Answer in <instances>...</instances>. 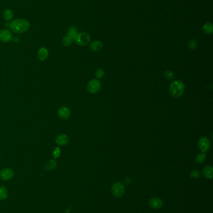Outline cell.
<instances>
[{
	"instance_id": "obj_7",
	"label": "cell",
	"mask_w": 213,
	"mask_h": 213,
	"mask_svg": "<svg viewBox=\"0 0 213 213\" xmlns=\"http://www.w3.org/2000/svg\"><path fill=\"white\" fill-rule=\"evenodd\" d=\"M14 176L13 171L10 168H4L0 171V177L5 181L11 180Z\"/></svg>"
},
{
	"instance_id": "obj_13",
	"label": "cell",
	"mask_w": 213,
	"mask_h": 213,
	"mask_svg": "<svg viewBox=\"0 0 213 213\" xmlns=\"http://www.w3.org/2000/svg\"><path fill=\"white\" fill-rule=\"evenodd\" d=\"M103 47V43L100 41H95L90 44V49L93 52H98Z\"/></svg>"
},
{
	"instance_id": "obj_26",
	"label": "cell",
	"mask_w": 213,
	"mask_h": 213,
	"mask_svg": "<svg viewBox=\"0 0 213 213\" xmlns=\"http://www.w3.org/2000/svg\"><path fill=\"white\" fill-rule=\"evenodd\" d=\"M61 154V150L59 149V148H56L54 150V152H53V155H54V157L55 158H57L59 157Z\"/></svg>"
},
{
	"instance_id": "obj_11",
	"label": "cell",
	"mask_w": 213,
	"mask_h": 213,
	"mask_svg": "<svg viewBox=\"0 0 213 213\" xmlns=\"http://www.w3.org/2000/svg\"><path fill=\"white\" fill-rule=\"evenodd\" d=\"M68 141H69V138L67 137V135L64 134L59 135L56 138V144L59 145H61V146L65 145L68 143Z\"/></svg>"
},
{
	"instance_id": "obj_15",
	"label": "cell",
	"mask_w": 213,
	"mask_h": 213,
	"mask_svg": "<svg viewBox=\"0 0 213 213\" xmlns=\"http://www.w3.org/2000/svg\"><path fill=\"white\" fill-rule=\"evenodd\" d=\"M77 34H78L77 28L73 26H71L67 32V36L73 38V40H74V38H75V36L77 35Z\"/></svg>"
},
{
	"instance_id": "obj_25",
	"label": "cell",
	"mask_w": 213,
	"mask_h": 213,
	"mask_svg": "<svg viewBox=\"0 0 213 213\" xmlns=\"http://www.w3.org/2000/svg\"><path fill=\"white\" fill-rule=\"evenodd\" d=\"M200 176V172L197 170H193L190 173V177L192 178H197Z\"/></svg>"
},
{
	"instance_id": "obj_22",
	"label": "cell",
	"mask_w": 213,
	"mask_h": 213,
	"mask_svg": "<svg viewBox=\"0 0 213 213\" xmlns=\"http://www.w3.org/2000/svg\"><path fill=\"white\" fill-rule=\"evenodd\" d=\"M95 76L96 77L97 79H102L104 76V70L102 69H99L96 70V74H95Z\"/></svg>"
},
{
	"instance_id": "obj_8",
	"label": "cell",
	"mask_w": 213,
	"mask_h": 213,
	"mask_svg": "<svg viewBox=\"0 0 213 213\" xmlns=\"http://www.w3.org/2000/svg\"><path fill=\"white\" fill-rule=\"evenodd\" d=\"M13 34L8 29H2L0 31V40L4 42H8L12 40Z\"/></svg>"
},
{
	"instance_id": "obj_27",
	"label": "cell",
	"mask_w": 213,
	"mask_h": 213,
	"mask_svg": "<svg viewBox=\"0 0 213 213\" xmlns=\"http://www.w3.org/2000/svg\"><path fill=\"white\" fill-rule=\"evenodd\" d=\"M13 40H14V41H15V42H19V41H20V39H19V38H18V37H16V38H15Z\"/></svg>"
},
{
	"instance_id": "obj_4",
	"label": "cell",
	"mask_w": 213,
	"mask_h": 213,
	"mask_svg": "<svg viewBox=\"0 0 213 213\" xmlns=\"http://www.w3.org/2000/svg\"><path fill=\"white\" fill-rule=\"evenodd\" d=\"M101 87V84L98 79L91 80L87 85V90L91 94H96L100 91Z\"/></svg>"
},
{
	"instance_id": "obj_19",
	"label": "cell",
	"mask_w": 213,
	"mask_h": 213,
	"mask_svg": "<svg viewBox=\"0 0 213 213\" xmlns=\"http://www.w3.org/2000/svg\"><path fill=\"white\" fill-rule=\"evenodd\" d=\"M73 39L71 37L68 36H65L63 40H62V44L65 47H67L69 46H70L71 44H72L73 42Z\"/></svg>"
},
{
	"instance_id": "obj_21",
	"label": "cell",
	"mask_w": 213,
	"mask_h": 213,
	"mask_svg": "<svg viewBox=\"0 0 213 213\" xmlns=\"http://www.w3.org/2000/svg\"><path fill=\"white\" fill-rule=\"evenodd\" d=\"M56 166V162L54 160H52L46 166L45 169L47 170H53V169H54L55 168Z\"/></svg>"
},
{
	"instance_id": "obj_16",
	"label": "cell",
	"mask_w": 213,
	"mask_h": 213,
	"mask_svg": "<svg viewBox=\"0 0 213 213\" xmlns=\"http://www.w3.org/2000/svg\"><path fill=\"white\" fill-rule=\"evenodd\" d=\"M13 16L14 15H13V11L10 10V9L5 10L3 12V18L7 21H9L11 20H12L13 18Z\"/></svg>"
},
{
	"instance_id": "obj_18",
	"label": "cell",
	"mask_w": 213,
	"mask_h": 213,
	"mask_svg": "<svg viewBox=\"0 0 213 213\" xmlns=\"http://www.w3.org/2000/svg\"><path fill=\"white\" fill-rule=\"evenodd\" d=\"M8 193L7 188L4 186L0 187V200H5L8 197Z\"/></svg>"
},
{
	"instance_id": "obj_24",
	"label": "cell",
	"mask_w": 213,
	"mask_h": 213,
	"mask_svg": "<svg viewBox=\"0 0 213 213\" xmlns=\"http://www.w3.org/2000/svg\"><path fill=\"white\" fill-rule=\"evenodd\" d=\"M164 76L167 79H172L174 78V74L171 70H166L164 73Z\"/></svg>"
},
{
	"instance_id": "obj_20",
	"label": "cell",
	"mask_w": 213,
	"mask_h": 213,
	"mask_svg": "<svg viewBox=\"0 0 213 213\" xmlns=\"http://www.w3.org/2000/svg\"><path fill=\"white\" fill-rule=\"evenodd\" d=\"M206 155L204 153H199L196 157V162L197 163H199V164L203 163L206 160Z\"/></svg>"
},
{
	"instance_id": "obj_2",
	"label": "cell",
	"mask_w": 213,
	"mask_h": 213,
	"mask_svg": "<svg viewBox=\"0 0 213 213\" xmlns=\"http://www.w3.org/2000/svg\"><path fill=\"white\" fill-rule=\"evenodd\" d=\"M185 86L184 83L179 80L173 81L169 86V93L174 98H179L184 94Z\"/></svg>"
},
{
	"instance_id": "obj_23",
	"label": "cell",
	"mask_w": 213,
	"mask_h": 213,
	"mask_svg": "<svg viewBox=\"0 0 213 213\" xmlns=\"http://www.w3.org/2000/svg\"><path fill=\"white\" fill-rule=\"evenodd\" d=\"M188 47L189 49H191L192 50L196 49L197 47V43L196 41H195L194 39L191 40L188 43Z\"/></svg>"
},
{
	"instance_id": "obj_5",
	"label": "cell",
	"mask_w": 213,
	"mask_h": 213,
	"mask_svg": "<svg viewBox=\"0 0 213 213\" xmlns=\"http://www.w3.org/2000/svg\"><path fill=\"white\" fill-rule=\"evenodd\" d=\"M197 147L202 153L206 152L211 147V142L209 138L206 136L201 137L197 142Z\"/></svg>"
},
{
	"instance_id": "obj_1",
	"label": "cell",
	"mask_w": 213,
	"mask_h": 213,
	"mask_svg": "<svg viewBox=\"0 0 213 213\" xmlns=\"http://www.w3.org/2000/svg\"><path fill=\"white\" fill-rule=\"evenodd\" d=\"M10 28L15 33H23L28 30L30 23L26 20L16 19L10 23Z\"/></svg>"
},
{
	"instance_id": "obj_3",
	"label": "cell",
	"mask_w": 213,
	"mask_h": 213,
	"mask_svg": "<svg viewBox=\"0 0 213 213\" xmlns=\"http://www.w3.org/2000/svg\"><path fill=\"white\" fill-rule=\"evenodd\" d=\"M74 40L76 43L80 46H86L90 42L91 38L88 33H80L77 34L74 38Z\"/></svg>"
},
{
	"instance_id": "obj_9",
	"label": "cell",
	"mask_w": 213,
	"mask_h": 213,
	"mask_svg": "<svg viewBox=\"0 0 213 213\" xmlns=\"http://www.w3.org/2000/svg\"><path fill=\"white\" fill-rule=\"evenodd\" d=\"M70 114V110L67 107L64 106H63L61 108H59L58 111V115L59 117L63 120L67 119L69 117Z\"/></svg>"
},
{
	"instance_id": "obj_17",
	"label": "cell",
	"mask_w": 213,
	"mask_h": 213,
	"mask_svg": "<svg viewBox=\"0 0 213 213\" xmlns=\"http://www.w3.org/2000/svg\"><path fill=\"white\" fill-rule=\"evenodd\" d=\"M203 31L206 34H211L213 31L212 24L211 23H207L203 26Z\"/></svg>"
},
{
	"instance_id": "obj_6",
	"label": "cell",
	"mask_w": 213,
	"mask_h": 213,
	"mask_svg": "<svg viewBox=\"0 0 213 213\" xmlns=\"http://www.w3.org/2000/svg\"><path fill=\"white\" fill-rule=\"evenodd\" d=\"M124 186L120 182L115 183L111 187V191L114 196L116 197H121L124 193Z\"/></svg>"
},
{
	"instance_id": "obj_14",
	"label": "cell",
	"mask_w": 213,
	"mask_h": 213,
	"mask_svg": "<svg viewBox=\"0 0 213 213\" xmlns=\"http://www.w3.org/2000/svg\"><path fill=\"white\" fill-rule=\"evenodd\" d=\"M202 173L204 176L208 179L212 178V167L211 165L206 166L202 170Z\"/></svg>"
},
{
	"instance_id": "obj_10",
	"label": "cell",
	"mask_w": 213,
	"mask_h": 213,
	"mask_svg": "<svg viewBox=\"0 0 213 213\" xmlns=\"http://www.w3.org/2000/svg\"><path fill=\"white\" fill-rule=\"evenodd\" d=\"M150 206L155 209L161 208L163 205V202L161 199L158 197H153L151 198L149 201Z\"/></svg>"
},
{
	"instance_id": "obj_12",
	"label": "cell",
	"mask_w": 213,
	"mask_h": 213,
	"mask_svg": "<svg viewBox=\"0 0 213 213\" xmlns=\"http://www.w3.org/2000/svg\"><path fill=\"white\" fill-rule=\"evenodd\" d=\"M48 56V51L46 47H41L38 52V57L40 60H44Z\"/></svg>"
}]
</instances>
